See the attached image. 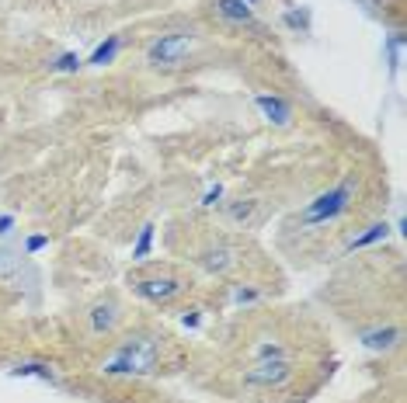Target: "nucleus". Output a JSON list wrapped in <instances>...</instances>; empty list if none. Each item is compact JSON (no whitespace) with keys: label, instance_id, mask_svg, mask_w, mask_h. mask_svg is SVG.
<instances>
[{"label":"nucleus","instance_id":"f257e3e1","mask_svg":"<svg viewBox=\"0 0 407 403\" xmlns=\"http://www.w3.org/2000/svg\"><path fill=\"white\" fill-rule=\"evenodd\" d=\"M355 191H358V177H355V174L342 177L334 188H327V191H320L317 198H310V202L292 216V226L313 230V226H327V223L342 219L351 209V202H355Z\"/></svg>","mask_w":407,"mask_h":403},{"label":"nucleus","instance_id":"f03ea898","mask_svg":"<svg viewBox=\"0 0 407 403\" xmlns=\"http://www.w3.org/2000/svg\"><path fill=\"white\" fill-rule=\"evenodd\" d=\"M161 365V341L150 334H136L125 338L115 347V354L105 362V376H150Z\"/></svg>","mask_w":407,"mask_h":403},{"label":"nucleus","instance_id":"7ed1b4c3","mask_svg":"<svg viewBox=\"0 0 407 403\" xmlns=\"http://www.w3.org/2000/svg\"><path fill=\"white\" fill-rule=\"evenodd\" d=\"M195 32H171V35H161L146 46V63L154 70H177L184 66L192 49H195Z\"/></svg>","mask_w":407,"mask_h":403},{"label":"nucleus","instance_id":"20e7f679","mask_svg":"<svg viewBox=\"0 0 407 403\" xmlns=\"http://www.w3.org/2000/svg\"><path fill=\"white\" fill-rule=\"evenodd\" d=\"M129 286H132V292L139 299H146L154 306H168V302H175L177 295L188 288V282L171 275V271H154V275H132Z\"/></svg>","mask_w":407,"mask_h":403},{"label":"nucleus","instance_id":"39448f33","mask_svg":"<svg viewBox=\"0 0 407 403\" xmlns=\"http://www.w3.org/2000/svg\"><path fill=\"white\" fill-rule=\"evenodd\" d=\"M296 376L289 358H261L254 369L244 372V386H254V390H282Z\"/></svg>","mask_w":407,"mask_h":403},{"label":"nucleus","instance_id":"423d86ee","mask_svg":"<svg viewBox=\"0 0 407 403\" xmlns=\"http://www.w3.org/2000/svg\"><path fill=\"white\" fill-rule=\"evenodd\" d=\"M209 275H227L233 264H237V250H233L227 240H209L202 250H199V257H195Z\"/></svg>","mask_w":407,"mask_h":403},{"label":"nucleus","instance_id":"0eeeda50","mask_svg":"<svg viewBox=\"0 0 407 403\" xmlns=\"http://www.w3.org/2000/svg\"><path fill=\"white\" fill-rule=\"evenodd\" d=\"M118 320H122V306H118L115 299H98L91 309H87V331L91 334H112L118 327Z\"/></svg>","mask_w":407,"mask_h":403},{"label":"nucleus","instance_id":"6e6552de","mask_svg":"<svg viewBox=\"0 0 407 403\" xmlns=\"http://www.w3.org/2000/svg\"><path fill=\"white\" fill-rule=\"evenodd\" d=\"M254 105L261 108V115L268 118L272 125H279V129H286L292 122V108L286 98H279V94H258L254 98Z\"/></svg>","mask_w":407,"mask_h":403},{"label":"nucleus","instance_id":"1a4fd4ad","mask_svg":"<svg viewBox=\"0 0 407 403\" xmlns=\"http://www.w3.org/2000/svg\"><path fill=\"white\" fill-rule=\"evenodd\" d=\"M404 334H401V327H372V331H362L358 334V341H362V347L365 351H390V347L397 345Z\"/></svg>","mask_w":407,"mask_h":403},{"label":"nucleus","instance_id":"9d476101","mask_svg":"<svg viewBox=\"0 0 407 403\" xmlns=\"http://www.w3.org/2000/svg\"><path fill=\"white\" fill-rule=\"evenodd\" d=\"M220 209H223V219L230 226H251V219L258 212V202L254 198H233V202H223Z\"/></svg>","mask_w":407,"mask_h":403},{"label":"nucleus","instance_id":"9b49d317","mask_svg":"<svg viewBox=\"0 0 407 403\" xmlns=\"http://www.w3.org/2000/svg\"><path fill=\"white\" fill-rule=\"evenodd\" d=\"M216 14L230 25H251L254 21V7L247 0H216Z\"/></svg>","mask_w":407,"mask_h":403},{"label":"nucleus","instance_id":"f8f14e48","mask_svg":"<svg viewBox=\"0 0 407 403\" xmlns=\"http://www.w3.org/2000/svg\"><path fill=\"white\" fill-rule=\"evenodd\" d=\"M387 236H390V226H387V223H372V226H365V233L351 236L349 243H345V254L362 250V247H372V243H380V240H387Z\"/></svg>","mask_w":407,"mask_h":403},{"label":"nucleus","instance_id":"ddd939ff","mask_svg":"<svg viewBox=\"0 0 407 403\" xmlns=\"http://www.w3.org/2000/svg\"><path fill=\"white\" fill-rule=\"evenodd\" d=\"M118 49H122V39H118V35H108V39H105V42L91 53L87 63H91V66H108V63L118 56Z\"/></svg>","mask_w":407,"mask_h":403},{"label":"nucleus","instance_id":"4468645a","mask_svg":"<svg viewBox=\"0 0 407 403\" xmlns=\"http://www.w3.org/2000/svg\"><path fill=\"white\" fill-rule=\"evenodd\" d=\"M154 230H157L154 223H146V226L139 230V240H136V247H132V261H136V264H143V261L150 257V247H154Z\"/></svg>","mask_w":407,"mask_h":403},{"label":"nucleus","instance_id":"2eb2a0df","mask_svg":"<svg viewBox=\"0 0 407 403\" xmlns=\"http://www.w3.org/2000/svg\"><path fill=\"white\" fill-rule=\"evenodd\" d=\"M14 376H32V379H42V383H56V372L42 362H25V365L14 369Z\"/></svg>","mask_w":407,"mask_h":403},{"label":"nucleus","instance_id":"dca6fc26","mask_svg":"<svg viewBox=\"0 0 407 403\" xmlns=\"http://www.w3.org/2000/svg\"><path fill=\"white\" fill-rule=\"evenodd\" d=\"M84 66V59L77 53H59L56 59H49V73H77Z\"/></svg>","mask_w":407,"mask_h":403},{"label":"nucleus","instance_id":"f3484780","mask_svg":"<svg viewBox=\"0 0 407 403\" xmlns=\"http://www.w3.org/2000/svg\"><path fill=\"white\" fill-rule=\"evenodd\" d=\"M282 25L292 28V32H303V35H306V32H310V11H306V7H303V11L289 7V11L282 14Z\"/></svg>","mask_w":407,"mask_h":403},{"label":"nucleus","instance_id":"a211bd4d","mask_svg":"<svg viewBox=\"0 0 407 403\" xmlns=\"http://www.w3.org/2000/svg\"><path fill=\"white\" fill-rule=\"evenodd\" d=\"M21 261H25V250H18V247H0V275L14 271Z\"/></svg>","mask_w":407,"mask_h":403},{"label":"nucleus","instance_id":"6ab92c4d","mask_svg":"<svg viewBox=\"0 0 407 403\" xmlns=\"http://www.w3.org/2000/svg\"><path fill=\"white\" fill-rule=\"evenodd\" d=\"M223 195H227V188L223 184H213V188H206V195H202V209H220L223 205Z\"/></svg>","mask_w":407,"mask_h":403},{"label":"nucleus","instance_id":"aec40b11","mask_svg":"<svg viewBox=\"0 0 407 403\" xmlns=\"http://www.w3.org/2000/svg\"><path fill=\"white\" fill-rule=\"evenodd\" d=\"M261 299V292L251 286H233V302L237 306H251V302H258Z\"/></svg>","mask_w":407,"mask_h":403},{"label":"nucleus","instance_id":"412c9836","mask_svg":"<svg viewBox=\"0 0 407 403\" xmlns=\"http://www.w3.org/2000/svg\"><path fill=\"white\" fill-rule=\"evenodd\" d=\"M42 247H49V236H28V243H25V257L39 254Z\"/></svg>","mask_w":407,"mask_h":403},{"label":"nucleus","instance_id":"4be33fe9","mask_svg":"<svg viewBox=\"0 0 407 403\" xmlns=\"http://www.w3.org/2000/svg\"><path fill=\"white\" fill-rule=\"evenodd\" d=\"M14 226H18L14 216H0V240H7V236L14 233Z\"/></svg>","mask_w":407,"mask_h":403},{"label":"nucleus","instance_id":"5701e85b","mask_svg":"<svg viewBox=\"0 0 407 403\" xmlns=\"http://www.w3.org/2000/svg\"><path fill=\"white\" fill-rule=\"evenodd\" d=\"M247 4H251V7H254V4H258V0H247Z\"/></svg>","mask_w":407,"mask_h":403}]
</instances>
